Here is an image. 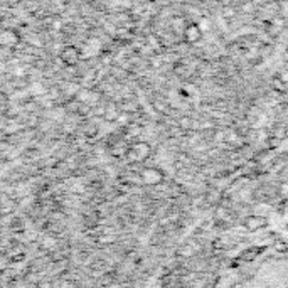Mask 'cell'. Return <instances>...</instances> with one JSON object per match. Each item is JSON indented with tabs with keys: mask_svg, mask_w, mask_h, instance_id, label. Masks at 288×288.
Wrapping results in <instances>:
<instances>
[{
	"mask_svg": "<svg viewBox=\"0 0 288 288\" xmlns=\"http://www.w3.org/2000/svg\"><path fill=\"white\" fill-rule=\"evenodd\" d=\"M246 228L248 230H259V228L266 226V221L263 218H259V216H251V218L246 219Z\"/></svg>",
	"mask_w": 288,
	"mask_h": 288,
	"instance_id": "cell-1",
	"label": "cell"
},
{
	"mask_svg": "<svg viewBox=\"0 0 288 288\" xmlns=\"http://www.w3.org/2000/svg\"><path fill=\"white\" fill-rule=\"evenodd\" d=\"M185 35H187V41L196 42L197 39H201V35H202V30H201L199 26H189L187 29H185Z\"/></svg>",
	"mask_w": 288,
	"mask_h": 288,
	"instance_id": "cell-2",
	"label": "cell"
},
{
	"mask_svg": "<svg viewBox=\"0 0 288 288\" xmlns=\"http://www.w3.org/2000/svg\"><path fill=\"white\" fill-rule=\"evenodd\" d=\"M2 42L5 46H12V44H15V42H17V35H15L14 32H3L2 34Z\"/></svg>",
	"mask_w": 288,
	"mask_h": 288,
	"instance_id": "cell-3",
	"label": "cell"
},
{
	"mask_svg": "<svg viewBox=\"0 0 288 288\" xmlns=\"http://www.w3.org/2000/svg\"><path fill=\"white\" fill-rule=\"evenodd\" d=\"M69 53H73V49H69ZM62 58H64V61H68V58H71V54H68V49L64 51V54H62ZM74 58H80V54L74 51Z\"/></svg>",
	"mask_w": 288,
	"mask_h": 288,
	"instance_id": "cell-4",
	"label": "cell"
}]
</instances>
